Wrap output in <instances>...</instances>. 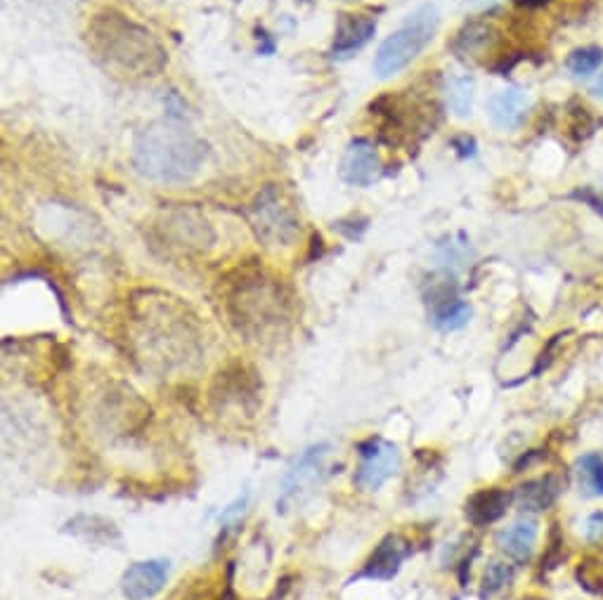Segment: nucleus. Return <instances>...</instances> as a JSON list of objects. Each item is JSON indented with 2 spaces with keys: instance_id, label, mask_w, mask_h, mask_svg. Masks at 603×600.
Instances as JSON below:
<instances>
[{
  "instance_id": "1",
  "label": "nucleus",
  "mask_w": 603,
  "mask_h": 600,
  "mask_svg": "<svg viewBox=\"0 0 603 600\" xmlns=\"http://www.w3.org/2000/svg\"><path fill=\"white\" fill-rule=\"evenodd\" d=\"M206 145L175 121H159L140 130L133 145L135 171L157 182H185L197 175Z\"/></svg>"
},
{
  "instance_id": "2",
  "label": "nucleus",
  "mask_w": 603,
  "mask_h": 600,
  "mask_svg": "<svg viewBox=\"0 0 603 600\" xmlns=\"http://www.w3.org/2000/svg\"><path fill=\"white\" fill-rule=\"evenodd\" d=\"M88 43L107 67L126 76H157L166 67V52L147 29L116 12L97 15Z\"/></svg>"
},
{
  "instance_id": "3",
  "label": "nucleus",
  "mask_w": 603,
  "mask_h": 600,
  "mask_svg": "<svg viewBox=\"0 0 603 600\" xmlns=\"http://www.w3.org/2000/svg\"><path fill=\"white\" fill-rule=\"evenodd\" d=\"M438 22V10L433 5H421L419 10H414L407 17V22L381 43L374 57V74L379 78H391L412 60H417L419 52L431 43L433 34H436Z\"/></svg>"
},
{
  "instance_id": "4",
  "label": "nucleus",
  "mask_w": 603,
  "mask_h": 600,
  "mask_svg": "<svg viewBox=\"0 0 603 600\" xmlns=\"http://www.w3.org/2000/svg\"><path fill=\"white\" fill-rule=\"evenodd\" d=\"M334 447L329 442L308 447L298 456L289 473L284 475L280 485V497H277V513H289L303 501H308L317 492V487L327 480L329 459H332Z\"/></svg>"
},
{
  "instance_id": "5",
  "label": "nucleus",
  "mask_w": 603,
  "mask_h": 600,
  "mask_svg": "<svg viewBox=\"0 0 603 600\" xmlns=\"http://www.w3.org/2000/svg\"><path fill=\"white\" fill-rule=\"evenodd\" d=\"M251 213H254L258 239H263L268 246H287L298 234V220L291 213V208L284 204L282 192L275 185L265 187L258 194Z\"/></svg>"
},
{
  "instance_id": "6",
  "label": "nucleus",
  "mask_w": 603,
  "mask_h": 600,
  "mask_svg": "<svg viewBox=\"0 0 603 600\" xmlns=\"http://www.w3.org/2000/svg\"><path fill=\"white\" fill-rule=\"evenodd\" d=\"M358 468H355V485L362 492H376L400 471V449L384 438H369L358 445Z\"/></svg>"
},
{
  "instance_id": "7",
  "label": "nucleus",
  "mask_w": 603,
  "mask_h": 600,
  "mask_svg": "<svg viewBox=\"0 0 603 600\" xmlns=\"http://www.w3.org/2000/svg\"><path fill=\"white\" fill-rule=\"evenodd\" d=\"M171 563L164 558L140 560L128 567L121 577V593L126 600H149L166 586Z\"/></svg>"
},
{
  "instance_id": "8",
  "label": "nucleus",
  "mask_w": 603,
  "mask_h": 600,
  "mask_svg": "<svg viewBox=\"0 0 603 600\" xmlns=\"http://www.w3.org/2000/svg\"><path fill=\"white\" fill-rule=\"evenodd\" d=\"M410 553L412 546L405 537H400V534H386V537L379 541V546L372 551V556L367 558V563L362 565L358 577L376 579V582H391Z\"/></svg>"
},
{
  "instance_id": "9",
  "label": "nucleus",
  "mask_w": 603,
  "mask_h": 600,
  "mask_svg": "<svg viewBox=\"0 0 603 600\" xmlns=\"http://www.w3.org/2000/svg\"><path fill=\"white\" fill-rule=\"evenodd\" d=\"M341 178L353 187H369L381 178V159L369 140H353L341 159Z\"/></svg>"
},
{
  "instance_id": "10",
  "label": "nucleus",
  "mask_w": 603,
  "mask_h": 600,
  "mask_svg": "<svg viewBox=\"0 0 603 600\" xmlns=\"http://www.w3.org/2000/svg\"><path fill=\"white\" fill-rule=\"evenodd\" d=\"M537 537H540V525L533 518H521L509 527H504L502 532H497V546L499 551L507 553L516 563H528L533 556Z\"/></svg>"
},
{
  "instance_id": "11",
  "label": "nucleus",
  "mask_w": 603,
  "mask_h": 600,
  "mask_svg": "<svg viewBox=\"0 0 603 600\" xmlns=\"http://www.w3.org/2000/svg\"><path fill=\"white\" fill-rule=\"evenodd\" d=\"M511 504V494L502 487H488L473 492L466 499V518L471 525L476 527H488L497 523L499 518H504L507 508Z\"/></svg>"
},
{
  "instance_id": "12",
  "label": "nucleus",
  "mask_w": 603,
  "mask_h": 600,
  "mask_svg": "<svg viewBox=\"0 0 603 600\" xmlns=\"http://www.w3.org/2000/svg\"><path fill=\"white\" fill-rule=\"evenodd\" d=\"M530 109V97L518 88H504L495 97H490L488 114L492 126L499 130H516L525 121Z\"/></svg>"
},
{
  "instance_id": "13",
  "label": "nucleus",
  "mask_w": 603,
  "mask_h": 600,
  "mask_svg": "<svg viewBox=\"0 0 603 600\" xmlns=\"http://www.w3.org/2000/svg\"><path fill=\"white\" fill-rule=\"evenodd\" d=\"M64 532L71 534V537L86 541L90 546H114L121 541V532L116 523H112L109 518H102V515H74L67 525H64Z\"/></svg>"
},
{
  "instance_id": "14",
  "label": "nucleus",
  "mask_w": 603,
  "mask_h": 600,
  "mask_svg": "<svg viewBox=\"0 0 603 600\" xmlns=\"http://www.w3.org/2000/svg\"><path fill=\"white\" fill-rule=\"evenodd\" d=\"M376 34V22L365 15H341L336 24L334 55L348 57L350 52L360 50Z\"/></svg>"
},
{
  "instance_id": "15",
  "label": "nucleus",
  "mask_w": 603,
  "mask_h": 600,
  "mask_svg": "<svg viewBox=\"0 0 603 600\" xmlns=\"http://www.w3.org/2000/svg\"><path fill=\"white\" fill-rule=\"evenodd\" d=\"M559 494H561V480L556 478V475H544V478L523 482V485L516 489L514 499L521 511L540 513L554 506L556 499H559Z\"/></svg>"
},
{
  "instance_id": "16",
  "label": "nucleus",
  "mask_w": 603,
  "mask_h": 600,
  "mask_svg": "<svg viewBox=\"0 0 603 600\" xmlns=\"http://www.w3.org/2000/svg\"><path fill=\"white\" fill-rule=\"evenodd\" d=\"M497 29L490 22H469L464 26L462 31H459L455 43H452V48H455L462 57H476L481 55L485 50H492V45L497 43Z\"/></svg>"
},
{
  "instance_id": "17",
  "label": "nucleus",
  "mask_w": 603,
  "mask_h": 600,
  "mask_svg": "<svg viewBox=\"0 0 603 600\" xmlns=\"http://www.w3.org/2000/svg\"><path fill=\"white\" fill-rule=\"evenodd\" d=\"M575 475L585 497H603V454L589 452L580 456Z\"/></svg>"
},
{
  "instance_id": "18",
  "label": "nucleus",
  "mask_w": 603,
  "mask_h": 600,
  "mask_svg": "<svg viewBox=\"0 0 603 600\" xmlns=\"http://www.w3.org/2000/svg\"><path fill=\"white\" fill-rule=\"evenodd\" d=\"M471 319V305L464 303V300H447L445 305L433 310V324L438 326L440 331H459L469 324Z\"/></svg>"
},
{
  "instance_id": "19",
  "label": "nucleus",
  "mask_w": 603,
  "mask_h": 600,
  "mask_svg": "<svg viewBox=\"0 0 603 600\" xmlns=\"http://www.w3.org/2000/svg\"><path fill=\"white\" fill-rule=\"evenodd\" d=\"M447 104H450L452 114L459 119L471 116L473 109V78L457 76L447 83Z\"/></svg>"
},
{
  "instance_id": "20",
  "label": "nucleus",
  "mask_w": 603,
  "mask_h": 600,
  "mask_svg": "<svg viewBox=\"0 0 603 600\" xmlns=\"http://www.w3.org/2000/svg\"><path fill=\"white\" fill-rule=\"evenodd\" d=\"M603 64V48L587 45V48H577L568 55L566 67L575 78H589L601 69Z\"/></svg>"
},
{
  "instance_id": "21",
  "label": "nucleus",
  "mask_w": 603,
  "mask_h": 600,
  "mask_svg": "<svg viewBox=\"0 0 603 600\" xmlns=\"http://www.w3.org/2000/svg\"><path fill=\"white\" fill-rule=\"evenodd\" d=\"M511 582H514V567L507 563H499V560H492V563L485 567L481 596L483 598L495 596V593L507 589Z\"/></svg>"
},
{
  "instance_id": "22",
  "label": "nucleus",
  "mask_w": 603,
  "mask_h": 600,
  "mask_svg": "<svg viewBox=\"0 0 603 600\" xmlns=\"http://www.w3.org/2000/svg\"><path fill=\"white\" fill-rule=\"evenodd\" d=\"M568 133L573 135L575 140H587L589 135L594 133V128L599 126V121L594 119L592 114H589V109L585 107V104H580L577 109H570L568 114Z\"/></svg>"
},
{
  "instance_id": "23",
  "label": "nucleus",
  "mask_w": 603,
  "mask_h": 600,
  "mask_svg": "<svg viewBox=\"0 0 603 600\" xmlns=\"http://www.w3.org/2000/svg\"><path fill=\"white\" fill-rule=\"evenodd\" d=\"M246 506H249V492H244V497H239L235 504H230L228 508H225L223 515H220V525L223 527L237 525L239 520H242Z\"/></svg>"
},
{
  "instance_id": "24",
  "label": "nucleus",
  "mask_w": 603,
  "mask_h": 600,
  "mask_svg": "<svg viewBox=\"0 0 603 600\" xmlns=\"http://www.w3.org/2000/svg\"><path fill=\"white\" fill-rule=\"evenodd\" d=\"M561 558H563V537L554 530L551 532V544H549L547 558H542V565L547 567V570H554V567L561 563Z\"/></svg>"
},
{
  "instance_id": "25",
  "label": "nucleus",
  "mask_w": 603,
  "mask_h": 600,
  "mask_svg": "<svg viewBox=\"0 0 603 600\" xmlns=\"http://www.w3.org/2000/svg\"><path fill=\"white\" fill-rule=\"evenodd\" d=\"M585 539L589 541V544H596V541L603 539V511H596L587 518Z\"/></svg>"
},
{
  "instance_id": "26",
  "label": "nucleus",
  "mask_w": 603,
  "mask_h": 600,
  "mask_svg": "<svg viewBox=\"0 0 603 600\" xmlns=\"http://www.w3.org/2000/svg\"><path fill=\"white\" fill-rule=\"evenodd\" d=\"M452 147H455V152L462 156V159H471V156H476V140L471 138V135H457L455 140H452Z\"/></svg>"
},
{
  "instance_id": "27",
  "label": "nucleus",
  "mask_w": 603,
  "mask_h": 600,
  "mask_svg": "<svg viewBox=\"0 0 603 600\" xmlns=\"http://www.w3.org/2000/svg\"><path fill=\"white\" fill-rule=\"evenodd\" d=\"M573 197H575V199H580L582 204H589V206L594 208L596 213H601V215H603V199L596 197L592 187H582V189H577V192L573 194Z\"/></svg>"
},
{
  "instance_id": "28",
  "label": "nucleus",
  "mask_w": 603,
  "mask_h": 600,
  "mask_svg": "<svg viewBox=\"0 0 603 600\" xmlns=\"http://www.w3.org/2000/svg\"><path fill=\"white\" fill-rule=\"evenodd\" d=\"M514 3L518 5V8L537 10V8H544V5L551 3V0H514Z\"/></svg>"
},
{
  "instance_id": "29",
  "label": "nucleus",
  "mask_w": 603,
  "mask_h": 600,
  "mask_svg": "<svg viewBox=\"0 0 603 600\" xmlns=\"http://www.w3.org/2000/svg\"><path fill=\"white\" fill-rule=\"evenodd\" d=\"M495 3V0H469V8H488V5Z\"/></svg>"
},
{
  "instance_id": "30",
  "label": "nucleus",
  "mask_w": 603,
  "mask_h": 600,
  "mask_svg": "<svg viewBox=\"0 0 603 600\" xmlns=\"http://www.w3.org/2000/svg\"><path fill=\"white\" fill-rule=\"evenodd\" d=\"M592 95H596V97H601V100H603V74L599 76V81H596V83H594V86H592Z\"/></svg>"
},
{
  "instance_id": "31",
  "label": "nucleus",
  "mask_w": 603,
  "mask_h": 600,
  "mask_svg": "<svg viewBox=\"0 0 603 600\" xmlns=\"http://www.w3.org/2000/svg\"><path fill=\"white\" fill-rule=\"evenodd\" d=\"M216 600H235V596H232V591L228 589V591H225V593H223V596H218Z\"/></svg>"
}]
</instances>
